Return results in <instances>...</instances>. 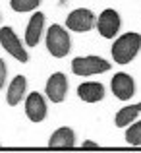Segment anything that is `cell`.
<instances>
[{
	"mask_svg": "<svg viewBox=\"0 0 141 153\" xmlns=\"http://www.w3.org/2000/svg\"><path fill=\"white\" fill-rule=\"evenodd\" d=\"M139 49H141V35L128 31L122 37L116 39V43L112 45V58L118 64H128L135 58Z\"/></svg>",
	"mask_w": 141,
	"mask_h": 153,
	"instance_id": "6da1fadb",
	"label": "cell"
},
{
	"mask_svg": "<svg viewBox=\"0 0 141 153\" xmlns=\"http://www.w3.org/2000/svg\"><path fill=\"white\" fill-rule=\"evenodd\" d=\"M47 49L54 58H64L72 49L70 33L62 29V25H58V23L50 25L47 31Z\"/></svg>",
	"mask_w": 141,
	"mask_h": 153,
	"instance_id": "7a4b0ae2",
	"label": "cell"
},
{
	"mask_svg": "<svg viewBox=\"0 0 141 153\" xmlns=\"http://www.w3.org/2000/svg\"><path fill=\"white\" fill-rule=\"evenodd\" d=\"M110 70L108 60L100 56H78L72 60V72L75 76H93V74H103Z\"/></svg>",
	"mask_w": 141,
	"mask_h": 153,
	"instance_id": "3957f363",
	"label": "cell"
},
{
	"mask_svg": "<svg viewBox=\"0 0 141 153\" xmlns=\"http://www.w3.org/2000/svg\"><path fill=\"white\" fill-rule=\"evenodd\" d=\"M0 45L4 47V51L8 52V54H12L16 60H19V62H27L29 60V56H27V51L23 49V45L19 43L18 35L14 33V29L12 27H2L0 29Z\"/></svg>",
	"mask_w": 141,
	"mask_h": 153,
	"instance_id": "277c9868",
	"label": "cell"
},
{
	"mask_svg": "<svg viewBox=\"0 0 141 153\" xmlns=\"http://www.w3.org/2000/svg\"><path fill=\"white\" fill-rule=\"evenodd\" d=\"M95 23H97V19H95L93 12L87 10V8H78L72 14H68V18H66V27L75 31V33H85V31L93 29Z\"/></svg>",
	"mask_w": 141,
	"mask_h": 153,
	"instance_id": "5b68a950",
	"label": "cell"
},
{
	"mask_svg": "<svg viewBox=\"0 0 141 153\" xmlns=\"http://www.w3.org/2000/svg\"><path fill=\"white\" fill-rule=\"evenodd\" d=\"M110 89H112V93H114L116 99H120V101H130L135 93V82L130 74L118 72L110 82Z\"/></svg>",
	"mask_w": 141,
	"mask_h": 153,
	"instance_id": "8992f818",
	"label": "cell"
},
{
	"mask_svg": "<svg viewBox=\"0 0 141 153\" xmlns=\"http://www.w3.org/2000/svg\"><path fill=\"white\" fill-rule=\"evenodd\" d=\"M47 97L52 103H62L68 93V78L62 72H54L47 82Z\"/></svg>",
	"mask_w": 141,
	"mask_h": 153,
	"instance_id": "52a82bcc",
	"label": "cell"
},
{
	"mask_svg": "<svg viewBox=\"0 0 141 153\" xmlns=\"http://www.w3.org/2000/svg\"><path fill=\"white\" fill-rule=\"evenodd\" d=\"M97 29H99V33L103 35V37H106V39H112L116 33H118V29H120V16H118V12L116 10H104L103 14L97 18Z\"/></svg>",
	"mask_w": 141,
	"mask_h": 153,
	"instance_id": "ba28073f",
	"label": "cell"
},
{
	"mask_svg": "<svg viewBox=\"0 0 141 153\" xmlns=\"http://www.w3.org/2000/svg\"><path fill=\"white\" fill-rule=\"evenodd\" d=\"M47 112L48 111H47V103H45V99H43V95L37 93V91H33V93L25 99L27 118H29L31 122H43V120L47 118Z\"/></svg>",
	"mask_w": 141,
	"mask_h": 153,
	"instance_id": "9c48e42d",
	"label": "cell"
},
{
	"mask_svg": "<svg viewBox=\"0 0 141 153\" xmlns=\"http://www.w3.org/2000/svg\"><path fill=\"white\" fill-rule=\"evenodd\" d=\"M75 146V132L68 126H62L52 132L48 138V147L50 149H72Z\"/></svg>",
	"mask_w": 141,
	"mask_h": 153,
	"instance_id": "30bf717a",
	"label": "cell"
},
{
	"mask_svg": "<svg viewBox=\"0 0 141 153\" xmlns=\"http://www.w3.org/2000/svg\"><path fill=\"white\" fill-rule=\"evenodd\" d=\"M78 95L85 103H99L104 99V85L99 82H85L78 87Z\"/></svg>",
	"mask_w": 141,
	"mask_h": 153,
	"instance_id": "8fae6325",
	"label": "cell"
},
{
	"mask_svg": "<svg viewBox=\"0 0 141 153\" xmlns=\"http://www.w3.org/2000/svg\"><path fill=\"white\" fill-rule=\"evenodd\" d=\"M43 23H45V16L41 12L31 16L29 23H27V29H25V43L29 47H35L39 43V39L43 35Z\"/></svg>",
	"mask_w": 141,
	"mask_h": 153,
	"instance_id": "7c38bea8",
	"label": "cell"
},
{
	"mask_svg": "<svg viewBox=\"0 0 141 153\" xmlns=\"http://www.w3.org/2000/svg\"><path fill=\"white\" fill-rule=\"evenodd\" d=\"M25 89H27V79H25V76H16V78L12 79L10 87H8V93H6L8 105L16 107V105H18V103L23 99Z\"/></svg>",
	"mask_w": 141,
	"mask_h": 153,
	"instance_id": "4fadbf2b",
	"label": "cell"
},
{
	"mask_svg": "<svg viewBox=\"0 0 141 153\" xmlns=\"http://www.w3.org/2000/svg\"><path fill=\"white\" fill-rule=\"evenodd\" d=\"M141 112V103L137 105H130V107H124L116 112V118H114V124L118 128H124V126H130L131 122H135L137 114Z\"/></svg>",
	"mask_w": 141,
	"mask_h": 153,
	"instance_id": "5bb4252c",
	"label": "cell"
},
{
	"mask_svg": "<svg viewBox=\"0 0 141 153\" xmlns=\"http://www.w3.org/2000/svg\"><path fill=\"white\" fill-rule=\"evenodd\" d=\"M126 142L130 146H141V120L131 122L126 130Z\"/></svg>",
	"mask_w": 141,
	"mask_h": 153,
	"instance_id": "9a60e30c",
	"label": "cell"
},
{
	"mask_svg": "<svg viewBox=\"0 0 141 153\" xmlns=\"http://www.w3.org/2000/svg\"><path fill=\"white\" fill-rule=\"evenodd\" d=\"M10 6L16 12H31L39 8V0H12Z\"/></svg>",
	"mask_w": 141,
	"mask_h": 153,
	"instance_id": "2e32d148",
	"label": "cell"
},
{
	"mask_svg": "<svg viewBox=\"0 0 141 153\" xmlns=\"http://www.w3.org/2000/svg\"><path fill=\"white\" fill-rule=\"evenodd\" d=\"M6 74H8V68H6V64H4V60L0 58V89H2L4 83H6Z\"/></svg>",
	"mask_w": 141,
	"mask_h": 153,
	"instance_id": "e0dca14e",
	"label": "cell"
},
{
	"mask_svg": "<svg viewBox=\"0 0 141 153\" xmlns=\"http://www.w3.org/2000/svg\"><path fill=\"white\" fill-rule=\"evenodd\" d=\"M97 143L95 142H91V140H87V142H83V149H97Z\"/></svg>",
	"mask_w": 141,
	"mask_h": 153,
	"instance_id": "ac0fdd59",
	"label": "cell"
},
{
	"mask_svg": "<svg viewBox=\"0 0 141 153\" xmlns=\"http://www.w3.org/2000/svg\"><path fill=\"white\" fill-rule=\"evenodd\" d=\"M0 18H2V16H0Z\"/></svg>",
	"mask_w": 141,
	"mask_h": 153,
	"instance_id": "d6986e66",
	"label": "cell"
}]
</instances>
